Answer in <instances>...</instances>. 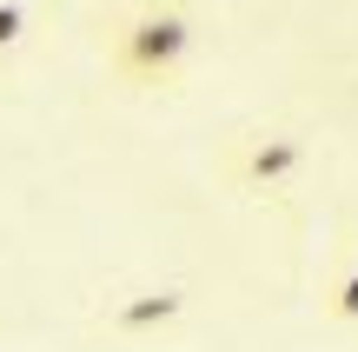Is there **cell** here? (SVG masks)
Here are the masks:
<instances>
[{"mask_svg":"<svg viewBox=\"0 0 358 352\" xmlns=\"http://www.w3.org/2000/svg\"><path fill=\"white\" fill-rule=\"evenodd\" d=\"M173 313H179V293H146L140 306H120V326L140 332V326H153V319H173Z\"/></svg>","mask_w":358,"mask_h":352,"instance_id":"3","label":"cell"},{"mask_svg":"<svg viewBox=\"0 0 358 352\" xmlns=\"http://www.w3.org/2000/svg\"><path fill=\"white\" fill-rule=\"evenodd\" d=\"M186 53H192V20H186L179 7H140V13L113 34V66H120L127 80H140V87L173 80Z\"/></svg>","mask_w":358,"mask_h":352,"instance_id":"1","label":"cell"},{"mask_svg":"<svg viewBox=\"0 0 358 352\" xmlns=\"http://www.w3.org/2000/svg\"><path fill=\"white\" fill-rule=\"evenodd\" d=\"M292 167H299V140H259L252 153L239 160V180H252V186H272V180H285Z\"/></svg>","mask_w":358,"mask_h":352,"instance_id":"2","label":"cell"},{"mask_svg":"<svg viewBox=\"0 0 358 352\" xmlns=\"http://www.w3.org/2000/svg\"><path fill=\"white\" fill-rule=\"evenodd\" d=\"M332 313H338V319H358V266L332 286Z\"/></svg>","mask_w":358,"mask_h":352,"instance_id":"4","label":"cell"},{"mask_svg":"<svg viewBox=\"0 0 358 352\" xmlns=\"http://www.w3.org/2000/svg\"><path fill=\"white\" fill-rule=\"evenodd\" d=\"M20 27H27V7H20V0H0V53L20 40Z\"/></svg>","mask_w":358,"mask_h":352,"instance_id":"5","label":"cell"}]
</instances>
